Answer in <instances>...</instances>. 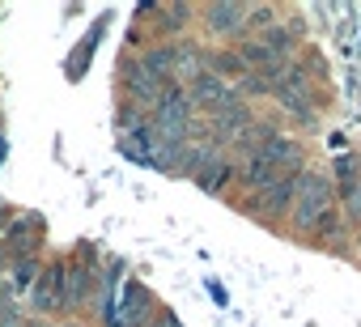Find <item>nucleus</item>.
<instances>
[{
    "mask_svg": "<svg viewBox=\"0 0 361 327\" xmlns=\"http://www.w3.org/2000/svg\"><path fill=\"white\" fill-rule=\"evenodd\" d=\"M331 183L319 171H302L293 179V226L306 234H327L331 230Z\"/></svg>",
    "mask_w": 361,
    "mask_h": 327,
    "instance_id": "obj_1",
    "label": "nucleus"
},
{
    "mask_svg": "<svg viewBox=\"0 0 361 327\" xmlns=\"http://www.w3.org/2000/svg\"><path fill=\"white\" fill-rule=\"evenodd\" d=\"M298 157H302L298 140H293V136H276V132H272V136H268L251 157H247L243 179H247L251 187H268V183H276V179H289V175H293Z\"/></svg>",
    "mask_w": 361,
    "mask_h": 327,
    "instance_id": "obj_2",
    "label": "nucleus"
},
{
    "mask_svg": "<svg viewBox=\"0 0 361 327\" xmlns=\"http://www.w3.org/2000/svg\"><path fill=\"white\" fill-rule=\"evenodd\" d=\"M123 85H128V98H132V106H136V111H157L161 94L170 90V85H166V81H157L140 60H132V64L123 68Z\"/></svg>",
    "mask_w": 361,
    "mask_h": 327,
    "instance_id": "obj_3",
    "label": "nucleus"
},
{
    "mask_svg": "<svg viewBox=\"0 0 361 327\" xmlns=\"http://www.w3.org/2000/svg\"><path fill=\"white\" fill-rule=\"evenodd\" d=\"M276 98H281V106L289 111V115H298L302 123H310L314 119V106H310V77H306V68H289V77H285V85L276 90Z\"/></svg>",
    "mask_w": 361,
    "mask_h": 327,
    "instance_id": "obj_4",
    "label": "nucleus"
},
{
    "mask_svg": "<svg viewBox=\"0 0 361 327\" xmlns=\"http://www.w3.org/2000/svg\"><path fill=\"white\" fill-rule=\"evenodd\" d=\"M188 94H192V106H200V111H209V115H217V111L234 98V94H230V85H226L221 77H213L209 68H204V77H196V81H192V90H188Z\"/></svg>",
    "mask_w": 361,
    "mask_h": 327,
    "instance_id": "obj_5",
    "label": "nucleus"
},
{
    "mask_svg": "<svg viewBox=\"0 0 361 327\" xmlns=\"http://www.w3.org/2000/svg\"><path fill=\"white\" fill-rule=\"evenodd\" d=\"M64 276H68V268H47L43 276H39V285H35V306L47 314V310H64Z\"/></svg>",
    "mask_w": 361,
    "mask_h": 327,
    "instance_id": "obj_6",
    "label": "nucleus"
},
{
    "mask_svg": "<svg viewBox=\"0 0 361 327\" xmlns=\"http://www.w3.org/2000/svg\"><path fill=\"white\" fill-rule=\"evenodd\" d=\"M119 149L132 161H153L157 166V140H153V123H140L136 132H119Z\"/></svg>",
    "mask_w": 361,
    "mask_h": 327,
    "instance_id": "obj_7",
    "label": "nucleus"
},
{
    "mask_svg": "<svg viewBox=\"0 0 361 327\" xmlns=\"http://www.w3.org/2000/svg\"><path fill=\"white\" fill-rule=\"evenodd\" d=\"M247 204H251L255 213H281L285 204H293V175H289V179H276V183H268V187H259Z\"/></svg>",
    "mask_w": 361,
    "mask_h": 327,
    "instance_id": "obj_8",
    "label": "nucleus"
},
{
    "mask_svg": "<svg viewBox=\"0 0 361 327\" xmlns=\"http://www.w3.org/2000/svg\"><path fill=\"white\" fill-rule=\"evenodd\" d=\"M209 26H213V35H247V9L243 5H213L209 9Z\"/></svg>",
    "mask_w": 361,
    "mask_h": 327,
    "instance_id": "obj_9",
    "label": "nucleus"
},
{
    "mask_svg": "<svg viewBox=\"0 0 361 327\" xmlns=\"http://www.w3.org/2000/svg\"><path fill=\"white\" fill-rule=\"evenodd\" d=\"M230 179H234V166H230L221 153H213L204 166H200V175H196V183H200L204 192H213V196H217V192H226V187H230Z\"/></svg>",
    "mask_w": 361,
    "mask_h": 327,
    "instance_id": "obj_10",
    "label": "nucleus"
},
{
    "mask_svg": "<svg viewBox=\"0 0 361 327\" xmlns=\"http://www.w3.org/2000/svg\"><path fill=\"white\" fill-rule=\"evenodd\" d=\"M170 56H174V77H183V81H196V77H204V56L192 47V43H178V47H170Z\"/></svg>",
    "mask_w": 361,
    "mask_h": 327,
    "instance_id": "obj_11",
    "label": "nucleus"
},
{
    "mask_svg": "<svg viewBox=\"0 0 361 327\" xmlns=\"http://www.w3.org/2000/svg\"><path fill=\"white\" fill-rule=\"evenodd\" d=\"M123 302H128V314H123V323H119V327H140V323H145V314H149V293H145L136 280H128Z\"/></svg>",
    "mask_w": 361,
    "mask_h": 327,
    "instance_id": "obj_12",
    "label": "nucleus"
},
{
    "mask_svg": "<svg viewBox=\"0 0 361 327\" xmlns=\"http://www.w3.org/2000/svg\"><path fill=\"white\" fill-rule=\"evenodd\" d=\"M204 64H209V73L221 77V81H230V77H247V64H243L238 51H217V56H209Z\"/></svg>",
    "mask_w": 361,
    "mask_h": 327,
    "instance_id": "obj_13",
    "label": "nucleus"
},
{
    "mask_svg": "<svg viewBox=\"0 0 361 327\" xmlns=\"http://www.w3.org/2000/svg\"><path fill=\"white\" fill-rule=\"evenodd\" d=\"M39 264L35 259H18V268H13V280H9V297H18V293H30L35 285H39Z\"/></svg>",
    "mask_w": 361,
    "mask_h": 327,
    "instance_id": "obj_14",
    "label": "nucleus"
}]
</instances>
